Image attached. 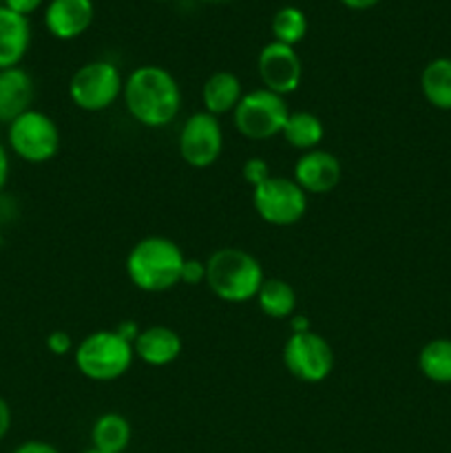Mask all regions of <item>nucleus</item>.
Returning <instances> with one entry per match:
<instances>
[{
    "label": "nucleus",
    "mask_w": 451,
    "mask_h": 453,
    "mask_svg": "<svg viewBox=\"0 0 451 453\" xmlns=\"http://www.w3.org/2000/svg\"><path fill=\"white\" fill-rule=\"evenodd\" d=\"M82 453H102V451H97V449H93V447H91V449H87V451H82Z\"/></svg>",
    "instance_id": "obj_35"
},
{
    "label": "nucleus",
    "mask_w": 451,
    "mask_h": 453,
    "mask_svg": "<svg viewBox=\"0 0 451 453\" xmlns=\"http://www.w3.org/2000/svg\"><path fill=\"white\" fill-rule=\"evenodd\" d=\"M418 370L436 385H451V339H432L420 348Z\"/></svg>",
    "instance_id": "obj_22"
},
{
    "label": "nucleus",
    "mask_w": 451,
    "mask_h": 453,
    "mask_svg": "<svg viewBox=\"0 0 451 453\" xmlns=\"http://www.w3.org/2000/svg\"><path fill=\"white\" fill-rule=\"evenodd\" d=\"M224 146V127L215 115L197 111V113L188 115L186 122L181 124L177 150H180V157L184 159V164H188L190 168H199V171L210 168L212 164L219 162Z\"/></svg>",
    "instance_id": "obj_10"
},
{
    "label": "nucleus",
    "mask_w": 451,
    "mask_h": 453,
    "mask_svg": "<svg viewBox=\"0 0 451 453\" xmlns=\"http://www.w3.org/2000/svg\"><path fill=\"white\" fill-rule=\"evenodd\" d=\"M124 75L109 60H91L69 80V97L84 113H102L122 100Z\"/></svg>",
    "instance_id": "obj_6"
},
{
    "label": "nucleus",
    "mask_w": 451,
    "mask_h": 453,
    "mask_svg": "<svg viewBox=\"0 0 451 453\" xmlns=\"http://www.w3.org/2000/svg\"><path fill=\"white\" fill-rule=\"evenodd\" d=\"M133 427L126 416L106 411L97 416L91 427V447L102 453H124L131 445Z\"/></svg>",
    "instance_id": "obj_18"
},
{
    "label": "nucleus",
    "mask_w": 451,
    "mask_h": 453,
    "mask_svg": "<svg viewBox=\"0 0 451 453\" xmlns=\"http://www.w3.org/2000/svg\"><path fill=\"white\" fill-rule=\"evenodd\" d=\"M252 208L265 224L287 228L299 224L308 212V193L292 177L272 175L252 188Z\"/></svg>",
    "instance_id": "obj_9"
},
{
    "label": "nucleus",
    "mask_w": 451,
    "mask_h": 453,
    "mask_svg": "<svg viewBox=\"0 0 451 453\" xmlns=\"http://www.w3.org/2000/svg\"><path fill=\"white\" fill-rule=\"evenodd\" d=\"M287 321H290V330L292 332H310V330H312V326H310V319L305 317V314H292Z\"/></svg>",
    "instance_id": "obj_33"
},
{
    "label": "nucleus",
    "mask_w": 451,
    "mask_h": 453,
    "mask_svg": "<svg viewBox=\"0 0 451 453\" xmlns=\"http://www.w3.org/2000/svg\"><path fill=\"white\" fill-rule=\"evenodd\" d=\"M255 301L268 319H290L292 314H296V305H299L294 286L277 277H265Z\"/></svg>",
    "instance_id": "obj_21"
},
{
    "label": "nucleus",
    "mask_w": 451,
    "mask_h": 453,
    "mask_svg": "<svg viewBox=\"0 0 451 453\" xmlns=\"http://www.w3.org/2000/svg\"><path fill=\"white\" fill-rule=\"evenodd\" d=\"M31 47L29 18L0 4V71L20 66Z\"/></svg>",
    "instance_id": "obj_16"
},
{
    "label": "nucleus",
    "mask_w": 451,
    "mask_h": 453,
    "mask_svg": "<svg viewBox=\"0 0 451 453\" xmlns=\"http://www.w3.org/2000/svg\"><path fill=\"white\" fill-rule=\"evenodd\" d=\"M256 73L264 88L286 97L299 91L301 80H303V62L296 53V47H287L272 40L259 51Z\"/></svg>",
    "instance_id": "obj_11"
},
{
    "label": "nucleus",
    "mask_w": 451,
    "mask_h": 453,
    "mask_svg": "<svg viewBox=\"0 0 451 453\" xmlns=\"http://www.w3.org/2000/svg\"><path fill=\"white\" fill-rule=\"evenodd\" d=\"M35 82L22 66L0 71V124H11L34 109Z\"/></svg>",
    "instance_id": "obj_14"
},
{
    "label": "nucleus",
    "mask_w": 451,
    "mask_h": 453,
    "mask_svg": "<svg viewBox=\"0 0 451 453\" xmlns=\"http://www.w3.org/2000/svg\"><path fill=\"white\" fill-rule=\"evenodd\" d=\"M155 3H171V0H155Z\"/></svg>",
    "instance_id": "obj_37"
},
{
    "label": "nucleus",
    "mask_w": 451,
    "mask_h": 453,
    "mask_svg": "<svg viewBox=\"0 0 451 453\" xmlns=\"http://www.w3.org/2000/svg\"><path fill=\"white\" fill-rule=\"evenodd\" d=\"M181 283L184 286H202L206 283V261L197 257H186L184 268H181Z\"/></svg>",
    "instance_id": "obj_25"
},
{
    "label": "nucleus",
    "mask_w": 451,
    "mask_h": 453,
    "mask_svg": "<svg viewBox=\"0 0 451 453\" xmlns=\"http://www.w3.org/2000/svg\"><path fill=\"white\" fill-rule=\"evenodd\" d=\"M290 115L286 97L259 87L243 93L233 111V124L241 137L250 142H268L281 135Z\"/></svg>",
    "instance_id": "obj_5"
},
{
    "label": "nucleus",
    "mask_w": 451,
    "mask_h": 453,
    "mask_svg": "<svg viewBox=\"0 0 451 453\" xmlns=\"http://www.w3.org/2000/svg\"><path fill=\"white\" fill-rule=\"evenodd\" d=\"M9 171H11V162H9V149L0 142V193L4 190L9 181Z\"/></svg>",
    "instance_id": "obj_31"
},
{
    "label": "nucleus",
    "mask_w": 451,
    "mask_h": 453,
    "mask_svg": "<svg viewBox=\"0 0 451 453\" xmlns=\"http://www.w3.org/2000/svg\"><path fill=\"white\" fill-rule=\"evenodd\" d=\"M380 0H340V4L348 9H352V12H367V9L376 7Z\"/></svg>",
    "instance_id": "obj_32"
},
{
    "label": "nucleus",
    "mask_w": 451,
    "mask_h": 453,
    "mask_svg": "<svg viewBox=\"0 0 451 453\" xmlns=\"http://www.w3.org/2000/svg\"><path fill=\"white\" fill-rule=\"evenodd\" d=\"M0 243H3V226H0Z\"/></svg>",
    "instance_id": "obj_36"
},
{
    "label": "nucleus",
    "mask_w": 451,
    "mask_h": 453,
    "mask_svg": "<svg viewBox=\"0 0 451 453\" xmlns=\"http://www.w3.org/2000/svg\"><path fill=\"white\" fill-rule=\"evenodd\" d=\"M420 93L433 109L451 111V58H433L424 65Z\"/></svg>",
    "instance_id": "obj_20"
},
{
    "label": "nucleus",
    "mask_w": 451,
    "mask_h": 453,
    "mask_svg": "<svg viewBox=\"0 0 451 453\" xmlns=\"http://www.w3.org/2000/svg\"><path fill=\"white\" fill-rule=\"evenodd\" d=\"M281 137L294 150L308 153V150L321 149L325 127H323V119L312 111H290Z\"/></svg>",
    "instance_id": "obj_19"
},
{
    "label": "nucleus",
    "mask_w": 451,
    "mask_h": 453,
    "mask_svg": "<svg viewBox=\"0 0 451 453\" xmlns=\"http://www.w3.org/2000/svg\"><path fill=\"white\" fill-rule=\"evenodd\" d=\"M181 336L168 326L141 327L140 336L133 343L135 358L149 367H166L181 357Z\"/></svg>",
    "instance_id": "obj_15"
},
{
    "label": "nucleus",
    "mask_w": 451,
    "mask_h": 453,
    "mask_svg": "<svg viewBox=\"0 0 451 453\" xmlns=\"http://www.w3.org/2000/svg\"><path fill=\"white\" fill-rule=\"evenodd\" d=\"M47 349L53 354V357H65V354L73 352V341H71L69 332L65 330H53L51 334L47 336Z\"/></svg>",
    "instance_id": "obj_26"
},
{
    "label": "nucleus",
    "mask_w": 451,
    "mask_h": 453,
    "mask_svg": "<svg viewBox=\"0 0 451 453\" xmlns=\"http://www.w3.org/2000/svg\"><path fill=\"white\" fill-rule=\"evenodd\" d=\"M283 367L292 379L317 385L330 379L334 372V349L330 341L318 332H292L281 349Z\"/></svg>",
    "instance_id": "obj_8"
},
{
    "label": "nucleus",
    "mask_w": 451,
    "mask_h": 453,
    "mask_svg": "<svg viewBox=\"0 0 451 453\" xmlns=\"http://www.w3.org/2000/svg\"><path fill=\"white\" fill-rule=\"evenodd\" d=\"M202 3H212V4H219V3H230V0H202Z\"/></svg>",
    "instance_id": "obj_34"
},
{
    "label": "nucleus",
    "mask_w": 451,
    "mask_h": 453,
    "mask_svg": "<svg viewBox=\"0 0 451 453\" xmlns=\"http://www.w3.org/2000/svg\"><path fill=\"white\" fill-rule=\"evenodd\" d=\"M308 27L310 22L303 9L294 7V4H286V7L274 12L272 20H270V34H272L274 42L296 47L308 35Z\"/></svg>",
    "instance_id": "obj_23"
},
{
    "label": "nucleus",
    "mask_w": 451,
    "mask_h": 453,
    "mask_svg": "<svg viewBox=\"0 0 451 453\" xmlns=\"http://www.w3.org/2000/svg\"><path fill=\"white\" fill-rule=\"evenodd\" d=\"M243 84L237 73L233 71H215L206 78L202 87V104L203 111L215 118L221 115H233L237 104L243 97Z\"/></svg>",
    "instance_id": "obj_17"
},
{
    "label": "nucleus",
    "mask_w": 451,
    "mask_h": 453,
    "mask_svg": "<svg viewBox=\"0 0 451 453\" xmlns=\"http://www.w3.org/2000/svg\"><path fill=\"white\" fill-rule=\"evenodd\" d=\"M122 102L128 115L146 128H166L181 111V87L175 75L159 65H141L124 78Z\"/></svg>",
    "instance_id": "obj_1"
},
{
    "label": "nucleus",
    "mask_w": 451,
    "mask_h": 453,
    "mask_svg": "<svg viewBox=\"0 0 451 453\" xmlns=\"http://www.w3.org/2000/svg\"><path fill=\"white\" fill-rule=\"evenodd\" d=\"M241 177H243V181L250 186V188H256V186L264 184L265 180H270V177H272V173H270V164L265 162L264 157H250L243 162Z\"/></svg>",
    "instance_id": "obj_24"
},
{
    "label": "nucleus",
    "mask_w": 451,
    "mask_h": 453,
    "mask_svg": "<svg viewBox=\"0 0 451 453\" xmlns=\"http://www.w3.org/2000/svg\"><path fill=\"white\" fill-rule=\"evenodd\" d=\"M0 4H3V0H0Z\"/></svg>",
    "instance_id": "obj_38"
},
{
    "label": "nucleus",
    "mask_w": 451,
    "mask_h": 453,
    "mask_svg": "<svg viewBox=\"0 0 451 453\" xmlns=\"http://www.w3.org/2000/svg\"><path fill=\"white\" fill-rule=\"evenodd\" d=\"M3 4L7 9H11V12L20 13V16L29 18L31 13H35L42 7L44 0H3Z\"/></svg>",
    "instance_id": "obj_27"
},
{
    "label": "nucleus",
    "mask_w": 451,
    "mask_h": 453,
    "mask_svg": "<svg viewBox=\"0 0 451 453\" xmlns=\"http://www.w3.org/2000/svg\"><path fill=\"white\" fill-rule=\"evenodd\" d=\"M135 361L133 343L113 330H96L73 349L75 370L93 383H113L131 370Z\"/></svg>",
    "instance_id": "obj_4"
},
{
    "label": "nucleus",
    "mask_w": 451,
    "mask_h": 453,
    "mask_svg": "<svg viewBox=\"0 0 451 453\" xmlns=\"http://www.w3.org/2000/svg\"><path fill=\"white\" fill-rule=\"evenodd\" d=\"M115 332H118L122 339H126L128 343H135V339L140 336L141 327L135 319H124V321H119L118 326H115Z\"/></svg>",
    "instance_id": "obj_29"
},
{
    "label": "nucleus",
    "mask_w": 451,
    "mask_h": 453,
    "mask_svg": "<svg viewBox=\"0 0 451 453\" xmlns=\"http://www.w3.org/2000/svg\"><path fill=\"white\" fill-rule=\"evenodd\" d=\"M62 135L56 119L44 111L31 109L7 124V146L27 164H47L60 153Z\"/></svg>",
    "instance_id": "obj_7"
},
{
    "label": "nucleus",
    "mask_w": 451,
    "mask_h": 453,
    "mask_svg": "<svg viewBox=\"0 0 451 453\" xmlns=\"http://www.w3.org/2000/svg\"><path fill=\"white\" fill-rule=\"evenodd\" d=\"M96 18L93 0H49L44 27L56 40H75L88 31Z\"/></svg>",
    "instance_id": "obj_13"
},
{
    "label": "nucleus",
    "mask_w": 451,
    "mask_h": 453,
    "mask_svg": "<svg viewBox=\"0 0 451 453\" xmlns=\"http://www.w3.org/2000/svg\"><path fill=\"white\" fill-rule=\"evenodd\" d=\"M11 453H62L57 447H53L51 442L44 441H25L16 447Z\"/></svg>",
    "instance_id": "obj_28"
},
{
    "label": "nucleus",
    "mask_w": 451,
    "mask_h": 453,
    "mask_svg": "<svg viewBox=\"0 0 451 453\" xmlns=\"http://www.w3.org/2000/svg\"><path fill=\"white\" fill-rule=\"evenodd\" d=\"M340 177H343V166H340L339 157L323 149L301 153L292 168V180L308 195L332 193L339 186Z\"/></svg>",
    "instance_id": "obj_12"
},
{
    "label": "nucleus",
    "mask_w": 451,
    "mask_h": 453,
    "mask_svg": "<svg viewBox=\"0 0 451 453\" xmlns=\"http://www.w3.org/2000/svg\"><path fill=\"white\" fill-rule=\"evenodd\" d=\"M11 423H13L11 407H9V403L0 396V441L7 438L9 429H11Z\"/></svg>",
    "instance_id": "obj_30"
},
{
    "label": "nucleus",
    "mask_w": 451,
    "mask_h": 453,
    "mask_svg": "<svg viewBox=\"0 0 451 453\" xmlns=\"http://www.w3.org/2000/svg\"><path fill=\"white\" fill-rule=\"evenodd\" d=\"M264 281L261 261L243 248H217L206 259V286L224 303L239 305L255 301Z\"/></svg>",
    "instance_id": "obj_3"
},
{
    "label": "nucleus",
    "mask_w": 451,
    "mask_h": 453,
    "mask_svg": "<svg viewBox=\"0 0 451 453\" xmlns=\"http://www.w3.org/2000/svg\"><path fill=\"white\" fill-rule=\"evenodd\" d=\"M184 261L186 255L180 243L162 234H149L133 243L124 268L133 288L159 295L180 286Z\"/></svg>",
    "instance_id": "obj_2"
}]
</instances>
